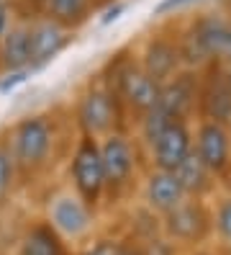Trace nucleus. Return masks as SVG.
I'll return each instance as SVG.
<instances>
[{"mask_svg": "<svg viewBox=\"0 0 231 255\" xmlns=\"http://www.w3.org/2000/svg\"><path fill=\"white\" fill-rule=\"evenodd\" d=\"M59 129L54 114H28L5 131V144L13 157L18 181H36L49 170L57 155Z\"/></svg>", "mask_w": 231, "mask_h": 255, "instance_id": "f257e3e1", "label": "nucleus"}, {"mask_svg": "<svg viewBox=\"0 0 231 255\" xmlns=\"http://www.w3.org/2000/svg\"><path fill=\"white\" fill-rule=\"evenodd\" d=\"M72 119H75L77 134H85V137L92 139H103L113 131H131L118 96L105 85L100 75H92L82 85V91L77 93L72 106Z\"/></svg>", "mask_w": 231, "mask_h": 255, "instance_id": "f03ea898", "label": "nucleus"}, {"mask_svg": "<svg viewBox=\"0 0 231 255\" xmlns=\"http://www.w3.org/2000/svg\"><path fill=\"white\" fill-rule=\"evenodd\" d=\"M100 142L103 173H105V201L118 204L126 199L144 175V149L139 147L131 131H113Z\"/></svg>", "mask_w": 231, "mask_h": 255, "instance_id": "7ed1b4c3", "label": "nucleus"}, {"mask_svg": "<svg viewBox=\"0 0 231 255\" xmlns=\"http://www.w3.org/2000/svg\"><path fill=\"white\" fill-rule=\"evenodd\" d=\"M70 188L80 196L92 212H98L105 201V173H103V157H100V142L77 134L70 152Z\"/></svg>", "mask_w": 231, "mask_h": 255, "instance_id": "20e7f679", "label": "nucleus"}, {"mask_svg": "<svg viewBox=\"0 0 231 255\" xmlns=\"http://www.w3.org/2000/svg\"><path fill=\"white\" fill-rule=\"evenodd\" d=\"M134 57L152 80L159 85L182 70L180 65V49H177V18L157 26L152 34L142 39V44L134 49Z\"/></svg>", "mask_w": 231, "mask_h": 255, "instance_id": "39448f33", "label": "nucleus"}, {"mask_svg": "<svg viewBox=\"0 0 231 255\" xmlns=\"http://www.w3.org/2000/svg\"><path fill=\"white\" fill-rule=\"evenodd\" d=\"M213 232V212L203 199H185L159 217V235L172 245H200Z\"/></svg>", "mask_w": 231, "mask_h": 255, "instance_id": "423d86ee", "label": "nucleus"}, {"mask_svg": "<svg viewBox=\"0 0 231 255\" xmlns=\"http://www.w3.org/2000/svg\"><path fill=\"white\" fill-rule=\"evenodd\" d=\"M46 222L49 227L65 240H82L90 235L92 224H95V212L77 196L72 188H62L57 193H52L49 201H46Z\"/></svg>", "mask_w": 231, "mask_h": 255, "instance_id": "0eeeda50", "label": "nucleus"}, {"mask_svg": "<svg viewBox=\"0 0 231 255\" xmlns=\"http://www.w3.org/2000/svg\"><path fill=\"white\" fill-rule=\"evenodd\" d=\"M193 155L221 183L231 181V137L224 124L193 122Z\"/></svg>", "mask_w": 231, "mask_h": 255, "instance_id": "6e6552de", "label": "nucleus"}, {"mask_svg": "<svg viewBox=\"0 0 231 255\" xmlns=\"http://www.w3.org/2000/svg\"><path fill=\"white\" fill-rule=\"evenodd\" d=\"M193 155V122H169V127L159 134L144 157L147 168L175 173L180 165Z\"/></svg>", "mask_w": 231, "mask_h": 255, "instance_id": "1a4fd4ad", "label": "nucleus"}, {"mask_svg": "<svg viewBox=\"0 0 231 255\" xmlns=\"http://www.w3.org/2000/svg\"><path fill=\"white\" fill-rule=\"evenodd\" d=\"M231 116V83L221 62H216L200 72V93H198V114L195 122H216L224 124Z\"/></svg>", "mask_w": 231, "mask_h": 255, "instance_id": "9d476101", "label": "nucleus"}, {"mask_svg": "<svg viewBox=\"0 0 231 255\" xmlns=\"http://www.w3.org/2000/svg\"><path fill=\"white\" fill-rule=\"evenodd\" d=\"M198 93H200V72L180 70L175 78L162 83L159 109L175 122H195L198 114Z\"/></svg>", "mask_w": 231, "mask_h": 255, "instance_id": "9b49d317", "label": "nucleus"}, {"mask_svg": "<svg viewBox=\"0 0 231 255\" xmlns=\"http://www.w3.org/2000/svg\"><path fill=\"white\" fill-rule=\"evenodd\" d=\"M142 206L147 212H152L154 217H164L167 212H172L177 204H182L185 199V191L177 181L175 173H167V170H152L147 168L142 175Z\"/></svg>", "mask_w": 231, "mask_h": 255, "instance_id": "f8f14e48", "label": "nucleus"}, {"mask_svg": "<svg viewBox=\"0 0 231 255\" xmlns=\"http://www.w3.org/2000/svg\"><path fill=\"white\" fill-rule=\"evenodd\" d=\"M75 39L72 31L62 28L59 23L49 21L41 13L31 16V70L49 65L52 59L67 49V44Z\"/></svg>", "mask_w": 231, "mask_h": 255, "instance_id": "ddd939ff", "label": "nucleus"}, {"mask_svg": "<svg viewBox=\"0 0 231 255\" xmlns=\"http://www.w3.org/2000/svg\"><path fill=\"white\" fill-rule=\"evenodd\" d=\"M21 70H31V16L15 10L10 28L0 36V72L10 75Z\"/></svg>", "mask_w": 231, "mask_h": 255, "instance_id": "4468645a", "label": "nucleus"}, {"mask_svg": "<svg viewBox=\"0 0 231 255\" xmlns=\"http://www.w3.org/2000/svg\"><path fill=\"white\" fill-rule=\"evenodd\" d=\"M188 26L211 62L213 65L224 62L226 39H229V13H224V10L195 13V16H188Z\"/></svg>", "mask_w": 231, "mask_h": 255, "instance_id": "2eb2a0df", "label": "nucleus"}, {"mask_svg": "<svg viewBox=\"0 0 231 255\" xmlns=\"http://www.w3.org/2000/svg\"><path fill=\"white\" fill-rule=\"evenodd\" d=\"M36 13H41V16H46L49 21L59 23L62 28L75 34L77 28H82L92 18L95 5L90 0H41Z\"/></svg>", "mask_w": 231, "mask_h": 255, "instance_id": "dca6fc26", "label": "nucleus"}, {"mask_svg": "<svg viewBox=\"0 0 231 255\" xmlns=\"http://www.w3.org/2000/svg\"><path fill=\"white\" fill-rule=\"evenodd\" d=\"M177 181L185 191V196L188 199H203L208 201L216 191H219V181L213 178V173L206 168L203 162H200L195 155H190L188 160H185L180 168L175 170Z\"/></svg>", "mask_w": 231, "mask_h": 255, "instance_id": "f3484780", "label": "nucleus"}, {"mask_svg": "<svg viewBox=\"0 0 231 255\" xmlns=\"http://www.w3.org/2000/svg\"><path fill=\"white\" fill-rule=\"evenodd\" d=\"M18 255H72L67 243L62 240L46 219H39L28 224V230L21 237Z\"/></svg>", "mask_w": 231, "mask_h": 255, "instance_id": "a211bd4d", "label": "nucleus"}, {"mask_svg": "<svg viewBox=\"0 0 231 255\" xmlns=\"http://www.w3.org/2000/svg\"><path fill=\"white\" fill-rule=\"evenodd\" d=\"M80 255H142V243L139 240L103 237V240H95L90 248H85Z\"/></svg>", "mask_w": 231, "mask_h": 255, "instance_id": "6ab92c4d", "label": "nucleus"}, {"mask_svg": "<svg viewBox=\"0 0 231 255\" xmlns=\"http://www.w3.org/2000/svg\"><path fill=\"white\" fill-rule=\"evenodd\" d=\"M211 212H213L216 237H219L224 245L231 248V193H226V196H221L216 204H211Z\"/></svg>", "mask_w": 231, "mask_h": 255, "instance_id": "aec40b11", "label": "nucleus"}, {"mask_svg": "<svg viewBox=\"0 0 231 255\" xmlns=\"http://www.w3.org/2000/svg\"><path fill=\"white\" fill-rule=\"evenodd\" d=\"M15 181H18V173H15L13 157H10V152H8L5 139H0V201H5V199L10 196Z\"/></svg>", "mask_w": 231, "mask_h": 255, "instance_id": "412c9836", "label": "nucleus"}, {"mask_svg": "<svg viewBox=\"0 0 231 255\" xmlns=\"http://www.w3.org/2000/svg\"><path fill=\"white\" fill-rule=\"evenodd\" d=\"M15 18V5H13V0H0V36H3L10 23Z\"/></svg>", "mask_w": 231, "mask_h": 255, "instance_id": "4be33fe9", "label": "nucleus"}, {"mask_svg": "<svg viewBox=\"0 0 231 255\" xmlns=\"http://www.w3.org/2000/svg\"><path fill=\"white\" fill-rule=\"evenodd\" d=\"M182 3H190V0H164L157 10H159V13H172V10H177Z\"/></svg>", "mask_w": 231, "mask_h": 255, "instance_id": "5701e85b", "label": "nucleus"}, {"mask_svg": "<svg viewBox=\"0 0 231 255\" xmlns=\"http://www.w3.org/2000/svg\"><path fill=\"white\" fill-rule=\"evenodd\" d=\"M226 67H231V13H229V39H226V52H224V62Z\"/></svg>", "mask_w": 231, "mask_h": 255, "instance_id": "b1692460", "label": "nucleus"}, {"mask_svg": "<svg viewBox=\"0 0 231 255\" xmlns=\"http://www.w3.org/2000/svg\"><path fill=\"white\" fill-rule=\"evenodd\" d=\"M190 255H216V253H211V250H193Z\"/></svg>", "mask_w": 231, "mask_h": 255, "instance_id": "393cba45", "label": "nucleus"}, {"mask_svg": "<svg viewBox=\"0 0 231 255\" xmlns=\"http://www.w3.org/2000/svg\"><path fill=\"white\" fill-rule=\"evenodd\" d=\"M226 129H229V137H231V116H229V122H226Z\"/></svg>", "mask_w": 231, "mask_h": 255, "instance_id": "a878e982", "label": "nucleus"}, {"mask_svg": "<svg viewBox=\"0 0 231 255\" xmlns=\"http://www.w3.org/2000/svg\"><path fill=\"white\" fill-rule=\"evenodd\" d=\"M13 3H15V0H13Z\"/></svg>", "mask_w": 231, "mask_h": 255, "instance_id": "bb28decb", "label": "nucleus"}]
</instances>
